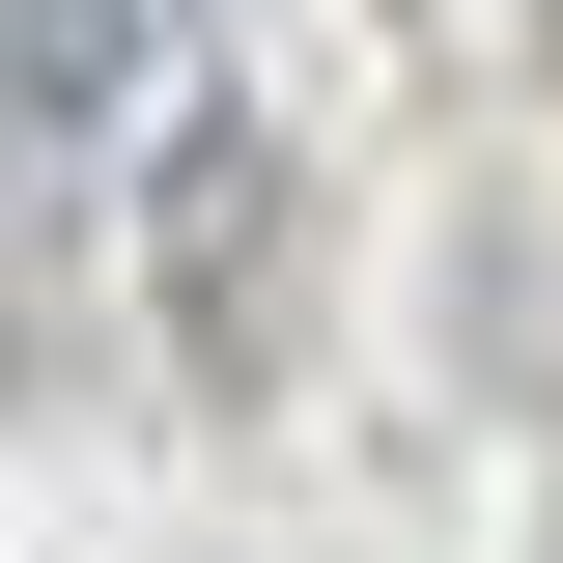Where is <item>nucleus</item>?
I'll return each instance as SVG.
<instances>
[{
    "label": "nucleus",
    "mask_w": 563,
    "mask_h": 563,
    "mask_svg": "<svg viewBox=\"0 0 563 563\" xmlns=\"http://www.w3.org/2000/svg\"><path fill=\"white\" fill-rule=\"evenodd\" d=\"M169 310H198L225 366L282 339V141L254 113H198V169H169Z\"/></svg>",
    "instance_id": "f257e3e1"
},
{
    "label": "nucleus",
    "mask_w": 563,
    "mask_h": 563,
    "mask_svg": "<svg viewBox=\"0 0 563 563\" xmlns=\"http://www.w3.org/2000/svg\"><path fill=\"white\" fill-rule=\"evenodd\" d=\"M0 113H141V0H0Z\"/></svg>",
    "instance_id": "f03ea898"
}]
</instances>
